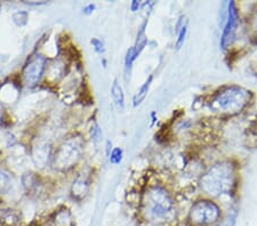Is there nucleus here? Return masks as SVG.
Listing matches in <instances>:
<instances>
[{
    "label": "nucleus",
    "instance_id": "dca6fc26",
    "mask_svg": "<svg viewBox=\"0 0 257 226\" xmlns=\"http://www.w3.org/2000/svg\"><path fill=\"white\" fill-rule=\"evenodd\" d=\"M186 29H188V26H186V23H185L184 26L180 29V31H178V38L176 41V47L178 49H180L182 47V45L184 44L185 36H186Z\"/></svg>",
    "mask_w": 257,
    "mask_h": 226
},
{
    "label": "nucleus",
    "instance_id": "9b49d317",
    "mask_svg": "<svg viewBox=\"0 0 257 226\" xmlns=\"http://www.w3.org/2000/svg\"><path fill=\"white\" fill-rule=\"evenodd\" d=\"M151 82H152V76L149 77V79L144 82V85L140 88L139 92L136 93V95L134 96V106H138L139 104H141V103L144 101V98L147 97L149 89H150Z\"/></svg>",
    "mask_w": 257,
    "mask_h": 226
},
{
    "label": "nucleus",
    "instance_id": "f8f14e48",
    "mask_svg": "<svg viewBox=\"0 0 257 226\" xmlns=\"http://www.w3.org/2000/svg\"><path fill=\"white\" fill-rule=\"evenodd\" d=\"M237 219V212H229L216 226H234Z\"/></svg>",
    "mask_w": 257,
    "mask_h": 226
},
{
    "label": "nucleus",
    "instance_id": "412c9836",
    "mask_svg": "<svg viewBox=\"0 0 257 226\" xmlns=\"http://www.w3.org/2000/svg\"><path fill=\"white\" fill-rule=\"evenodd\" d=\"M255 39H256V43H257V20H256V23H255Z\"/></svg>",
    "mask_w": 257,
    "mask_h": 226
},
{
    "label": "nucleus",
    "instance_id": "6e6552de",
    "mask_svg": "<svg viewBox=\"0 0 257 226\" xmlns=\"http://www.w3.org/2000/svg\"><path fill=\"white\" fill-rule=\"evenodd\" d=\"M88 188H89V184L87 182L86 178L84 177L77 178L76 182L73 183V186L71 190L73 198H76L78 200L82 199L87 194V192H88Z\"/></svg>",
    "mask_w": 257,
    "mask_h": 226
},
{
    "label": "nucleus",
    "instance_id": "4be33fe9",
    "mask_svg": "<svg viewBox=\"0 0 257 226\" xmlns=\"http://www.w3.org/2000/svg\"><path fill=\"white\" fill-rule=\"evenodd\" d=\"M2 123H3V111L0 109V126H2Z\"/></svg>",
    "mask_w": 257,
    "mask_h": 226
},
{
    "label": "nucleus",
    "instance_id": "7ed1b4c3",
    "mask_svg": "<svg viewBox=\"0 0 257 226\" xmlns=\"http://www.w3.org/2000/svg\"><path fill=\"white\" fill-rule=\"evenodd\" d=\"M251 100V93L239 86H230L214 95L209 109L223 116H233L246 108Z\"/></svg>",
    "mask_w": 257,
    "mask_h": 226
},
{
    "label": "nucleus",
    "instance_id": "39448f33",
    "mask_svg": "<svg viewBox=\"0 0 257 226\" xmlns=\"http://www.w3.org/2000/svg\"><path fill=\"white\" fill-rule=\"evenodd\" d=\"M81 144L76 139L65 142L55 152V155L53 158L54 166L60 170L70 169L79 161V159L81 158Z\"/></svg>",
    "mask_w": 257,
    "mask_h": 226
},
{
    "label": "nucleus",
    "instance_id": "f3484780",
    "mask_svg": "<svg viewBox=\"0 0 257 226\" xmlns=\"http://www.w3.org/2000/svg\"><path fill=\"white\" fill-rule=\"evenodd\" d=\"M90 134H92V137L95 142H97L102 136V131H101V129H99V127L97 125L93 126L92 130H90Z\"/></svg>",
    "mask_w": 257,
    "mask_h": 226
},
{
    "label": "nucleus",
    "instance_id": "aec40b11",
    "mask_svg": "<svg viewBox=\"0 0 257 226\" xmlns=\"http://www.w3.org/2000/svg\"><path fill=\"white\" fill-rule=\"evenodd\" d=\"M141 6V3L140 2H133L132 3V11L133 12H136L140 8Z\"/></svg>",
    "mask_w": 257,
    "mask_h": 226
},
{
    "label": "nucleus",
    "instance_id": "4468645a",
    "mask_svg": "<svg viewBox=\"0 0 257 226\" xmlns=\"http://www.w3.org/2000/svg\"><path fill=\"white\" fill-rule=\"evenodd\" d=\"M136 57H138V54H136L135 47H132V48L128 49V52H127V55H126V60H125V64H126V71H128V70H131V68H132V64H133V62L135 61Z\"/></svg>",
    "mask_w": 257,
    "mask_h": 226
},
{
    "label": "nucleus",
    "instance_id": "423d86ee",
    "mask_svg": "<svg viewBox=\"0 0 257 226\" xmlns=\"http://www.w3.org/2000/svg\"><path fill=\"white\" fill-rule=\"evenodd\" d=\"M46 63V57L43 55H33L29 59L22 71L23 81L26 86L33 87V86L38 84L44 75Z\"/></svg>",
    "mask_w": 257,
    "mask_h": 226
},
{
    "label": "nucleus",
    "instance_id": "2eb2a0df",
    "mask_svg": "<svg viewBox=\"0 0 257 226\" xmlns=\"http://www.w3.org/2000/svg\"><path fill=\"white\" fill-rule=\"evenodd\" d=\"M122 159V151L121 149H119V147H115V149L112 150V152H111L110 154V161L112 163H119L120 161H121Z\"/></svg>",
    "mask_w": 257,
    "mask_h": 226
},
{
    "label": "nucleus",
    "instance_id": "1a4fd4ad",
    "mask_svg": "<svg viewBox=\"0 0 257 226\" xmlns=\"http://www.w3.org/2000/svg\"><path fill=\"white\" fill-rule=\"evenodd\" d=\"M18 221L19 217L13 210H0V226H16Z\"/></svg>",
    "mask_w": 257,
    "mask_h": 226
},
{
    "label": "nucleus",
    "instance_id": "a211bd4d",
    "mask_svg": "<svg viewBox=\"0 0 257 226\" xmlns=\"http://www.w3.org/2000/svg\"><path fill=\"white\" fill-rule=\"evenodd\" d=\"M92 45L94 46L95 51H96L97 53H103V52H104V44H103L101 40L94 38L92 40Z\"/></svg>",
    "mask_w": 257,
    "mask_h": 226
},
{
    "label": "nucleus",
    "instance_id": "ddd939ff",
    "mask_svg": "<svg viewBox=\"0 0 257 226\" xmlns=\"http://www.w3.org/2000/svg\"><path fill=\"white\" fill-rule=\"evenodd\" d=\"M11 185V179L6 172L0 171V193H4L8 190Z\"/></svg>",
    "mask_w": 257,
    "mask_h": 226
},
{
    "label": "nucleus",
    "instance_id": "f03ea898",
    "mask_svg": "<svg viewBox=\"0 0 257 226\" xmlns=\"http://www.w3.org/2000/svg\"><path fill=\"white\" fill-rule=\"evenodd\" d=\"M142 210L149 220L165 223L175 217V204L164 187L151 186L143 193Z\"/></svg>",
    "mask_w": 257,
    "mask_h": 226
},
{
    "label": "nucleus",
    "instance_id": "0eeeda50",
    "mask_svg": "<svg viewBox=\"0 0 257 226\" xmlns=\"http://www.w3.org/2000/svg\"><path fill=\"white\" fill-rule=\"evenodd\" d=\"M237 27H238V11H237V7H235V4L233 2H231L229 4V8H227L226 23L224 26V30H223L222 38H221V47L223 49L229 47L232 41H233L235 31H237Z\"/></svg>",
    "mask_w": 257,
    "mask_h": 226
},
{
    "label": "nucleus",
    "instance_id": "20e7f679",
    "mask_svg": "<svg viewBox=\"0 0 257 226\" xmlns=\"http://www.w3.org/2000/svg\"><path fill=\"white\" fill-rule=\"evenodd\" d=\"M221 209L209 200H201L192 205L189 212V224L191 226H209L217 223Z\"/></svg>",
    "mask_w": 257,
    "mask_h": 226
},
{
    "label": "nucleus",
    "instance_id": "6ab92c4d",
    "mask_svg": "<svg viewBox=\"0 0 257 226\" xmlns=\"http://www.w3.org/2000/svg\"><path fill=\"white\" fill-rule=\"evenodd\" d=\"M95 10V6L94 5H88L87 7L84 8V13L85 14H92Z\"/></svg>",
    "mask_w": 257,
    "mask_h": 226
},
{
    "label": "nucleus",
    "instance_id": "f257e3e1",
    "mask_svg": "<svg viewBox=\"0 0 257 226\" xmlns=\"http://www.w3.org/2000/svg\"><path fill=\"white\" fill-rule=\"evenodd\" d=\"M202 191L211 196L230 194L237 185L235 167L229 161H222L211 166L200 179Z\"/></svg>",
    "mask_w": 257,
    "mask_h": 226
},
{
    "label": "nucleus",
    "instance_id": "9d476101",
    "mask_svg": "<svg viewBox=\"0 0 257 226\" xmlns=\"http://www.w3.org/2000/svg\"><path fill=\"white\" fill-rule=\"evenodd\" d=\"M111 94H112L115 104L120 106V108H123V105H125V95H123L122 88L119 85L118 80H114L112 87H111Z\"/></svg>",
    "mask_w": 257,
    "mask_h": 226
}]
</instances>
